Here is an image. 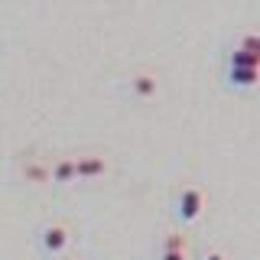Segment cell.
<instances>
[{"mask_svg": "<svg viewBox=\"0 0 260 260\" xmlns=\"http://www.w3.org/2000/svg\"><path fill=\"white\" fill-rule=\"evenodd\" d=\"M202 208H205V192L199 189V185H182L179 189V199H176V211L182 221H195V218L202 215Z\"/></svg>", "mask_w": 260, "mask_h": 260, "instance_id": "obj_1", "label": "cell"}, {"mask_svg": "<svg viewBox=\"0 0 260 260\" xmlns=\"http://www.w3.org/2000/svg\"><path fill=\"white\" fill-rule=\"evenodd\" d=\"M39 247H43V254H49V257L62 254V250L69 247V228H65L62 221L46 224L43 231H39Z\"/></svg>", "mask_w": 260, "mask_h": 260, "instance_id": "obj_2", "label": "cell"}, {"mask_svg": "<svg viewBox=\"0 0 260 260\" xmlns=\"http://www.w3.org/2000/svg\"><path fill=\"white\" fill-rule=\"evenodd\" d=\"M104 169H108L104 156H78V159H75V176H78V179H94V176H104Z\"/></svg>", "mask_w": 260, "mask_h": 260, "instance_id": "obj_3", "label": "cell"}, {"mask_svg": "<svg viewBox=\"0 0 260 260\" xmlns=\"http://www.w3.org/2000/svg\"><path fill=\"white\" fill-rule=\"evenodd\" d=\"M130 91L137 98H153L156 94V75H153V72H137V75L130 78Z\"/></svg>", "mask_w": 260, "mask_h": 260, "instance_id": "obj_4", "label": "cell"}, {"mask_svg": "<svg viewBox=\"0 0 260 260\" xmlns=\"http://www.w3.org/2000/svg\"><path fill=\"white\" fill-rule=\"evenodd\" d=\"M49 179H52V182H72V179H75V159H59L55 162V166H49Z\"/></svg>", "mask_w": 260, "mask_h": 260, "instance_id": "obj_5", "label": "cell"}, {"mask_svg": "<svg viewBox=\"0 0 260 260\" xmlns=\"http://www.w3.org/2000/svg\"><path fill=\"white\" fill-rule=\"evenodd\" d=\"M231 69H257V62H260V52H247V49H234L231 52Z\"/></svg>", "mask_w": 260, "mask_h": 260, "instance_id": "obj_6", "label": "cell"}, {"mask_svg": "<svg viewBox=\"0 0 260 260\" xmlns=\"http://www.w3.org/2000/svg\"><path fill=\"white\" fill-rule=\"evenodd\" d=\"M228 81L234 88H250L257 81V69H228Z\"/></svg>", "mask_w": 260, "mask_h": 260, "instance_id": "obj_7", "label": "cell"}, {"mask_svg": "<svg viewBox=\"0 0 260 260\" xmlns=\"http://www.w3.org/2000/svg\"><path fill=\"white\" fill-rule=\"evenodd\" d=\"M23 173H26V179H32V182H49V169L43 162H29V166H23Z\"/></svg>", "mask_w": 260, "mask_h": 260, "instance_id": "obj_8", "label": "cell"}, {"mask_svg": "<svg viewBox=\"0 0 260 260\" xmlns=\"http://www.w3.org/2000/svg\"><path fill=\"white\" fill-rule=\"evenodd\" d=\"M162 250H185V234L169 231V234H166V241H162Z\"/></svg>", "mask_w": 260, "mask_h": 260, "instance_id": "obj_9", "label": "cell"}, {"mask_svg": "<svg viewBox=\"0 0 260 260\" xmlns=\"http://www.w3.org/2000/svg\"><path fill=\"white\" fill-rule=\"evenodd\" d=\"M159 260H189V250H162Z\"/></svg>", "mask_w": 260, "mask_h": 260, "instance_id": "obj_10", "label": "cell"}, {"mask_svg": "<svg viewBox=\"0 0 260 260\" xmlns=\"http://www.w3.org/2000/svg\"><path fill=\"white\" fill-rule=\"evenodd\" d=\"M202 260H228V254H221V250H208Z\"/></svg>", "mask_w": 260, "mask_h": 260, "instance_id": "obj_11", "label": "cell"}]
</instances>
